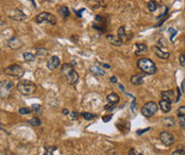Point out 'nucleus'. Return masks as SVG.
<instances>
[{"instance_id": "1", "label": "nucleus", "mask_w": 185, "mask_h": 155, "mask_svg": "<svg viewBox=\"0 0 185 155\" xmlns=\"http://www.w3.org/2000/svg\"><path fill=\"white\" fill-rule=\"evenodd\" d=\"M61 72L62 75H64L65 78V80L67 81V83L69 84H75V83L78 82L79 80V75L78 72L73 69V67L70 65V64H63L61 67Z\"/></svg>"}, {"instance_id": "2", "label": "nucleus", "mask_w": 185, "mask_h": 155, "mask_svg": "<svg viewBox=\"0 0 185 155\" xmlns=\"http://www.w3.org/2000/svg\"><path fill=\"white\" fill-rule=\"evenodd\" d=\"M137 67L144 73H146V75H153L158 70L155 64L151 61L150 58H139L138 61H137Z\"/></svg>"}, {"instance_id": "3", "label": "nucleus", "mask_w": 185, "mask_h": 155, "mask_svg": "<svg viewBox=\"0 0 185 155\" xmlns=\"http://www.w3.org/2000/svg\"><path fill=\"white\" fill-rule=\"evenodd\" d=\"M37 89V86L35 83L28 80H22L17 84V90L24 96H30L33 94Z\"/></svg>"}, {"instance_id": "4", "label": "nucleus", "mask_w": 185, "mask_h": 155, "mask_svg": "<svg viewBox=\"0 0 185 155\" xmlns=\"http://www.w3.org/2000/svg\"><path fill=\"white\" fill-rule=\"evenodd\" d=\"M13 88H14V85L11 81H1L0 82V98H2V99L10 98L11 94H12Z\"/></svg>"}, {"instance_id": "5", "label": "nucleus", "mask_w": 185, "mask_h": 155, "mask_svg": "<svg viewBox=\"0 0 185 155\" xmlns=\"http://www.w3.org/2000/svg\"><path fill=\"white\" fill-rule=\"evenodd\" d=\"M35 21L37 24H56V18L53 14L47 12H41L35 17Z\"/></svg>"}, {"instance_id": "6", "label": "nucleus", "mask_w": 185, "mask_h": 155, "mask_svg": "<svg viewBox=\"0 0 185 155\" xmlns=\"http://www.w3.org/2000/svg\"><path fill=\"white\" fill-rule=\"evenodd\" d=\"M158 105L156 104L155 102L153 101L147 102L146 104L141 107V114H143V116L149 118V117H152L155 114L156 111H158Z\"/></svg>"}, {"instance_id": "7", "label": "nucleus", "mask_w": 185, "mask_h": 155, "mask_svg": "<svg viewBox=\"0 0 185 155\" xmlns=\"http://www.w3.org/2000/svg\"><path fill=\"white\" fill-rule=\"evenodd\" d=\"M4 72L7 73V75H12V77L16 78V79H20V78H22L24 77V70L22 69L21 66L16 65V64L7 67L5 68Z\"/></svg>"}, {"instance_id": "8", "label": "nucleus", "mask_w": 185, "mask_h": 155, "mask_svg": "<svg viewBox=\"0 0 185 155\" xmlns=\"http://www.w3.org/2000/svg\"><path fill=\"white\" fill-rule=\"evenodd\" d=\"M7 15H9L11 19L16 20V21H22V20H26V18H27L26 14L22 13V11L19 10V9H12Z\"/></svg>"}, {"instance_id": "9", "label": "nucleus", "mask_w": 185, "mask_h": 155, "mask_svg": "<svg viewBox=\"0 0 185 155\" xmlns=\"http://www.w3.org/2000/svg\"><path fill=\"white\" fill-rule=\"evenodd\" d=\"M160 139H161V141L166 147H169V145H171L175 142V136H173V134H171L170 132H167V131H164L160 134Z\"/></svg>"}, {"instance_id": "10", "label": "nucleus", "mask_w": 185, "mask_h": 155, "mask_svg": "<svg viewBox=\"0 0 185 155\" xmlns=\"http://www.w3.org/2000/svg\"><path fill=\"white\" fill-rule=\"evenodd\" d=\"M60 65H61V60L58 58V56H56V55L51 56V58H49V61L47 62V67H48V69H50V70H54V69H56Z\"/></svg>"}, {"instance_id": "11", "label": "nucleus", "mask_w": 185, "mask_h": 155, "mask_svg": "<svg viewBox=\"0 0 185 155\" xmlns=\"http://www.w3.org/2000/svg\"><path fill=\"white\" fill-rule=\"evenodd\" d=\"M7 45L11 49H14V50H17V49L21 48L22 47V41L17 36H14L7 41Z\"/></svg>"}, {"instance_id": "12", "label": "nucleus", "mask_w": 185, "mask_h": 155, "mask_svg": "<svg viewBox=\"0 0 185 155\" xmlns=\"http://www.w3.org/2000/svg\"><path fill=\"white\" fill-rule=\"evenodd\" d=\"M152 50H153L154 54H155L158 58H163V60H167L168 58H169V52H165V51H163L161 48H158V46H153L152 47Z\"/></svg>"}, {"instance_id": "13", "label": "nucleus", "mask_w": 185, "mask_h": 155, "mask_svg": "<svg viewBox=\"0 0 185 155\" xmlns=\"http://www.w3.org/2000/svg\"><path fill=\"white\" fill-rule=\"evenodd\" d=\"M158 106H160V108H161V111H163V113L167 114V113H169V111L171 109V102L162 99L161 101L158 102Z\"/></svg>"}, {"instance_id": "14", "label": "nucleus", "mask_w": 185, "mask_h": 155, "mask_svg": "<svg viewBox=\"0 0 185 155\" xmlns=\"http://www.w3.org/2000/svg\"><path fill=\"white\" fill-rule=\"evenodd\" d=\"M162 99L167 100V101L170 102H175V94L173 92V90H165V92H162L161 94Z\"/></svg>"}, {"instance_id": "15", "label": "nucleus", "mask_w": 185, "mask_h": 155, "mask_svg": "<svg viewBox=\"0 0 185 155\" xmlns=\"http://www.w3.org/2000/svg\"><path fill=\"white\" fill-rule=\"evenodd\" d=\"M119 96L115 92H112V94H107V100L109 102V104H112V105H116L118 102H119Z\"/></svg>"}, {"instance_id": "16", "label": "nucleus", "mask_w": 185, "mask_h": 155, "mask_svg": "<svg viewBox=\"0 0 185 155\" xmlns=\"http://www.w3.org/2000/svg\"><path fill=\"white\" fill-rule=\"evenodd\" d=\"M107 41H110L111 44L114 45V46H121L122 45V41L119 38V37L117 36V35H107Z\"/></svg>"}, {"instance_id": "17", "label": "nucleus", "mask_w": 185, "mask_h": 155, "mask_svg": "<svg viewBox=\"0 0 185 155\" xmlns=\"http://www.w3.org/2000/svg\"><path fill=\"white\" fill-rule=\"evenodd\" d=\"M132 84L134 85H141L144 83V75H134L130 79Z\"/></svg>"}, {"instance_id": "18", "label": "nucleus", "mask_w": 185, "mask_h": 155, "mask_svg": "<svg viewBox=\"0 0 185 155\" xmlns=\"http://www.w3.org/2000/svg\"><path fill=\"white\" fill-rule=\"evenodd\" d=\"M90 72H92V75H98V77H101V75H105V72L102 69V67H100V66H97V65H94L90 67Z\"/></svg>"}, {"instance_id": "19", "label": "nucleus", "mask_w": 185, "mask_h": 155, "mask_svg": "<svg viewBox=\"0 0 185 155\" xmlns=\"http://www.w3.org/2000/svg\"><path fill=\"white\" fill-rule=\"evenodd\" d=\"M147 50H148L147 45L138 43V44H136V51H135V54H136V55H141V54L146 53Z\"/></svg>"}, {"instance_id": "20", "label": "nucleus", "mask_w": 185, "mask_h": 155, "mask_svg": "<svg viewBox=\"0 0 185 155\" xmlns=\"http://www.w3.org/2000/svg\"><path fill=\"white\" fill-rule=\"evenodd\" d=\"M147 7H148V10L150 12H155L158 7V3L156 2L155 0H150L148 2V4H147Z\"/></svg>"}, {"instance_id": "21", "label": "nucleus", "mask_w": 185, "mask_h": 155, "mask_svg": "<svg viewBox=\"0 0 185 155\" xmlns=\"http://www.w3.org/2000/svg\"><path fill=\"white\" fill-rule=\"evenodd\" d=\"M22 58L26 62H34L35 61V55L34 54L30 53V52H24L22 53Z\"/></svg>"}, {"instance_id": "22", "label": "nucleus", "mask_w": 185, "mask_h": 155, "mask_svg": "<svg viewBox=\"0 0 185 155\" xmlns=\"http://www.w3.org/2000/svg\"><path fill=\"white\" fill-rule=\"evenodd\" d=\"M58 12H60V15H61L62 17H64V18L69 16V10L67 7H62L61 9L58 10Z\"/></svg>"}, {"instance_id": "23", "label": "nucleus", "mask_w": 185, "mask_h": 155, "mask_svg": "<svg viewBox=\"0 0 185 155\" xmlns=\"http://www.w3.org/2000/svg\"><path fill=\"white\" fill-rule=\"evenodd\" d=\"M163 122L166 126H172L175 124V119L172 117H167V118H164L163 119Z\"/></svg>"}, {"instance_id": "24", "label": "nucleus", "mask_w": 185, "mask_h": 155, "mask_svg": "<svg viewBox=\"0 0 185 155\" xmlns=\"http://www.w3.org/2000/svg\"><path fill=\"white\" fill-rule=\"evenodd\" d=\"M28 123H29L30 125H33V126H39L41 124V122L38 118H32L28 121Z\"/></svg>"}, {"instance_id": "25", "label": "nucleus", "mask_w": 185, "mask_h": 155, "mask_svg": "<svg viewBox=\"0 0 185 155\" xmlns=\"http://www.w3.org/2000/svg\"><path fill=\"white\" fill-rule=\"evenodd\" d=\"M117 36L119 37L120 39H121L122 41H124V37H126V31H124V26H121V27L118 29V35Z\"/></svg>"}, {"instance_id": "26", "label": "nucleus", "mask_w": 185, "mask_h": 155, "mask_svg": "<svg viewBox=\"0 0 185 155\" xmlns=\"http://www.w3.org/2000/svg\"><path fill=\"white\" fill-rule=\"evenodd\" d=\"M18 113H19L20 115H29L30 113H31V109L28 108V107H20V108L18 109Z\"/></svg>"}, {"instance_id": "27", "label": "nucleus", "mask_w": 185, "mask_h": 155, "mask_svg": "<svg viewBox=\"0 0 185 155\" xmlns=\"http://www.w3.org/2000/svg\"><path fill=\"white\" fill-rule=\"evenodd\" d=\"M82 117L85 119V120H92V119L95 118V116H94L92 114H90V113H83Z\"/></svg>"}, {"instance_id": "28", "label": "nucleus", "mask_w": 185, "mask_h": 155, "mask_svg": "<svg viewBox=\"0 0 185 155\" xmlns=\"http://www.w3.org/2000/svg\"><path fill=\"white\" fill-rule=\"evenodd\" d=\"M185 116V106H181L178 109V117H184Z\"/></svg>"}, {"instance_id": "29", "label": "nucleus", "mask_w": 185, "mask_h": 155, "mask_svg": "<svg viewBox=\"0 0 185 155\" xmlns=\"http://www.w3.org/2000/svg\"><path fill=\"white\" fill-rule=\"evenodd\" d=\"M179 62H180V65L185 67V53H182L179 58Z\"/></svg>"}, {"instance_id": "30", "label": "nucleus", "mask_w": 185, "mask_h": 155, "mask_svg": "<svg viewBox=\"0 0 185 155\" xmlns=\"http://www.w3.org/2000/svg\"><path fill=\"white\" fill-rule=\"evenodd\" d=\"M168 31L171 33V36H170V41H173V38H175V36L177 35V33H178V31H175V30H173L172 28H169V30Z\"/></svg>"}, {"instance_id": "31", "label": "nucleus", "mask_w": 185, "mask_h": 155, "mask_svg": "<svg viewBox=\"0 0 185 155\" xmlns=\"http://www.w3.org/2000/svg\"><path fill=\"white\" fill-rule=\"evenodd\" d=\"M32 109H33V111L34 113H36V114H39L41 111V105H33L32 106Z\"/></svg>"}, {"instance_id": "32", "label": "nucleus", "mask_w": 185, "mask_h": 155, "mask_svg": "<svg viewBox=\"0 0 185 155\" xmlns=\"http://www.w3.org/2000/svg\"><path fill=\"white\" fill-rule=\"evenodd\" d=\"M172 155H185V150L183 149H179V150H175L172 153Z\"/></svg>"}, {"instance_id": "33", "label": "nucleus", "mask_w": 185, "mask_h": 155, "mask_svg": "<svg viewBox=\"0 0 185 155\" xmlns=\"http://www.w3.org/2000/svg\"><path fill=\"white\" fill-rule=\"evenodd\" d=\"M56 149V148H54V147H52V148H46V153H45V155H53L52 152H53Z\"/></svg>"}, {"instance_id": "34", "label": "nucleus", "mask_w": 185, "mask_h": 155, "mask_svg": "<svg viewBox=\"0 0 185 155\" xmlns=\"http://www.w3.org/2000/svg\"><path fill=\"white\" fill-rule=\"evenodd\" d=\"M179 123L183 128H185V116L184 117H179Z\"/></svg>"}, {"instance_id": "35", "label": "nucleus", "mask_w": 185, "mask_h": 155, "mask_svg": "<svg viewBox=\"0 0 185 155\" xmlns=\"http://www.w3.org/2000/svg\"><path fill=\"white\" fill-rule=\"evenodd\" d=\"M77 118H78V113L77 111H71V120H75Z\"/></svg>"}, {"instance_id": "36", "label": "nucleus", "mask_w": 185, "mask_h": 155, "mask_svg": "<svg viewBox=\"0 0 185 155\" xmlns=\"http://www.w3.org/2000/svg\"><path fill=\"white\" fill-rule=\"evenodd\" d=\"M149 128H145V130H141V131H137V135H141V134H143V133H146V132L149 131Z\"/></svg>"}, {"instance_id": "37", "label": "nucleus", "mask_w": 185, "mask_h": 155, "mask_svg": "<svg viewBox=\"0 0 185 155\" xmlns=\"http://www.w3.org/2000/svg\"><path fill=\"white\" fill-rule=\"evenodd\" d=\"M136 154H137V152L135 149H131V150L129 151V155H136Z\"/></svg>"}, {"instance_id": "38", "label": "nucleus", "mask_w": 185, "mask_h": 155, "mask_svg": "<svg viewBox=\"0 0 185 155\" xmlns=\"http://www.w3.org/2000/svg\"><path fill=\"white\" fill-rule=\"evenodd\" d=\"M83 11H84V9H81L80 11H75V13L77 15H78L79 17H81V16H82V15H81V13H82Z\"/></svg>"}, {"instance_id": "39", "label": "nucleus", "mask_w": 185, "mask_h": 155, "mask_svg": "<svg viewBox=\"0 0 185 155\" xmlns=\"http://www.w3.org/2000/svg\"><path fill=\"white\" fill-rule=\"evenodd\" d=\"M111 118H112V116H105V117H103V121L107 122V121H109V119H111Z\"/></svg>"}, {"instance_id": "40", "label": "nucleus", "mask_w": 185, "mask_h": 155, "mask_svg": "<svg viewBox=\"0 0 185 155\" xmlns=\"http://www.w3.org/2000/svg\"><path fill=\"white\" fill-rule=\"evenodd\" d=\"M111 82H112V83H117L116 77H112V78H111Z\"/></svg>"}, {"instance_id": "41", "label": "nucleus", "mask_w": 185, "mask_h": 155, "mask_svg": "<svg viewBox=\"0 0 185 155\" xmlns=\"http://www.w3.org/2000/svg\"><path fill=\"white\" fill-rule=\"evenodd\" d=\"M62 113H63L64 115H68L69 114V111H68V109H63V111H62Z\"/></svg>"}, {"instance_id": "42", "label": "nucleus", "mask_w": 185, "mask_h": 155, "mask_svg": "<svg viewBox=\"0 0 185 155\" xmlns=\"http://www.w3.org/2000/svg\"><path fill=\"white\" fill-rule=\"evenodd\" d=\"M103 67H105V68H109L110 67V65H107V64H104V65H102Z\"/></svg>"}, {"instance_id": "43", "label": "nucleus", "mask_w": 185, "mask_h": 155, "mask_svg": "<svg viewBox=\"0 0 185 155\" xmlns=\"http://www.w3.org/2000/svg\"><path fill=\"white\" fill-rule=\"evenodd\" d=\"M119 87H120V89H122V90H124V86H122V85H121V84H120V85H119Z\"/></svg>"}, {"instance_id": "44", "label": "nucleus", "mask_w": 185, "mask_h": 155, "mask_svg": "<svg viewBox=\"0 0 185 155\" xmlns=\"http://www.w3.org/2000/svg\"><path fill=\"white\" fill-rule=\"evenodd\" d=\"M136 155H143V154H141V153H137V154Z\"/></svg>"}, {"instance_id": "45", "label": "nucleus", "mask_w": 185, "mask_h": 155, "mask_svg": "<svg viewBox=\"0 0 185 155\" xmlns=\"http://www.w3.org/2000/svg\"><path fill=\"white\" fill-rule=\"evenodd\" d=\"M0 52H1V50H0Z\"/></svg>"}, {"instance_id": "46", "label": "nucleus", "mask_w": 185, "mask_h": 155, "mask_svg": "<svg viewBox=\"0 0 185 155\" xmlns=\"http://www.w3.org/2000/svg\"><path fill=\"white\" fill-rule=\"evenodd\" d=\"M0 126H1V125H0Z\"/></svg>"}]
</instances>
